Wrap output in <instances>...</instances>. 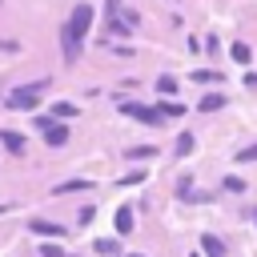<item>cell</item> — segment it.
Segmentation results:
<instances>
[{"mask_svg":"<svg viewBox=\"0 0 257 257\" xmlns=\"http://www.w3.org/2000/svg\"><path fill=\"white\" fill-rule=\"evenodd\" d=\"M88 28H92V4H76V8H72V16H68V20H64V28H60L64 60H76V56H80V40L88 36Z\"/></svg>","mask_w":257,"mask_h":257,"instance_id":"6da1fadb","label":"cell"},{"mask_svg":"<svg viewBox=\"0 0 257 257\" xmlns=\"http://www.w3.org/2000/svg\"><path fill=\"white\" fill-rule=\"evenodd\" d=\"M48 88V80H36V84H24V88H16V92H8V104L4 108H16V112H24V108H32L36 100H40V92Z\"/></svg>","mask_w":257,"mask_h":257,"instance_id":"7a4b0ae2","label":"cell"},{"mask_svg":"<svg viewBox=\"0 0 257 257\" xmlns=\"http://www.w3.org/2000/svg\"><path fill=\"white\" fill-rule=\"evenodd\" d=\"M116 108H120L124 116H133V120H141V124H161V120H165V116H161L157 108H149V104H137V100H120Z\"/></svg>","mask_w":257,"mask_h":257,"instance_id":"3957f363","label":"cell"},{"mask_svg":"<svg viewBox=\"0 0 257 257\" xmlns=\"http://www.w3.org/2000/svg\"><path fill=\"white\" fill-rule=\"evenodd\" d=\"M28 233H40V237H48V241H56V237H64V225H56V221H28Z\"/></svg>","mask_w":257,"mask_h":257,"instance_id":"277c9868","label":"cell"},{"mask_svg":"<svg viewBox=\"0 0 257 257\" xmlns=\"http://www.w3.org/2000/svg\"><path fill=\"white\" fill-rule=\"evenodd\" d=\"M88 189H92V181H60L52 193H56V197H64V193H88Z\"/></svg>","mask_w":257,"mask_h":257,"instance_id":"5b68a950","label":"cell"},{"mask_svg":"<svg viewBox=\"0 0 257 257\" xmlns=\"http://www.w3.org/2000/svg\"><path fill=\"white\" fill-rule=\"evenodd\" d=\"M44 141L56 149V145H64V141H68V128H60V124H44Z\"/></svg>","mask_w":257,"mask_h":257,"instance_id":"8992f818","label":"cell"},{"mask_svg":"<svg viewBox=\"0 0 257 257\" xmlns=\"http://www.w3.org/2000/svg\"><path fill=\"white\" fill-rule=\"evenodd\" d=\"M201 249H205V257H225V245H221L213 233H205V237H201Z\"/></svg>","mask_w":257,"mask_h":257,"instance_id":"52a82bcc","label":"cell"},{"mask_svg":"<svg viewBox=\"0 0 257 257\" xmlns=\"http://www.w3.org/2000/svg\"><path fill=\"white\" fill-rule=\"evenodd\" d=\"M197 108H201V112H217V108H225V96H221V92H209V96H201Z\"/></svg>","mask_w":257,"mask_h":257,"instance_id":"ba28073f","label":"cell"},{"mask_svg":"<svg viewBox=\"0 0 257 257\" xmlns=\"http://www.w3.org/2000/svg\"><path fill=\"white\" fill-rule=\"evenodd\" d=\"M116 233H120V237L133 233V209H116Z\"/></svg>","mask_w":257,"mask_h":257,"instance_id":"9c48e42d","label":"cell"},{"mask_svg":"<svg viewBox=\"0 0 257 257\" xmlns=\"http://www.w3.org/2000/svg\"><path fill=\"white\" fill-rule=\"evenodd\" d=\"M0 141H4V149H12V153H20V149H24V137H20V133H12V128H4V133H0Z\"/></svg>","mask_w":257,"mask_h":257,"instance_id":"30bf717a","label":"cell"},{"mask_svg":"<svg viewBox=\"0 0 257 257\" xmlns=\"http://www.w3.org/2000/svg\"><path fill=\"white\" fill-rule=\"evenodd\" d=\"M173 153H177V157H189V153H193V133H181L177 145H173Z\"/></svg>","mask_w":257,"mask_h":257,"instance_id":"8fae6325","label":"cell"},{"mask_svg":"<svg viewBox=\"0 0 257 257\" xmlns=\"http://www.w3.org/2000/svg\"><path fill=\"white\" fill-rule=\"evenodd\" d=\"M157 112H161V116H181V112H185V104H177V100L169 96L165 104H157Z\"/></svg>","mask_w":257,"mask_h":257,"instance_id":"7c38bea8","label":"cell"},{"mask_svg":"<svg viewBox=\"0 0 257 257\" xmlns=\"http://www.w3.org/2000/svg\"><path fill=\"white\" fill-rule=\"evenodd\" d=\"M116 249H120V245H116L112 237H100V241H96V253H100V257H112Z\"/></svg>","mask_w":257,"mask_h":257,"instance_id":"4fadbf2b","label":"cell"},{"mask_svg":"<svg viewBox=\"0 0 257 257\" xmlns=\"http://www.w3.org/2000/svg\"><path fill=\"white\" fill-rule=\"evenodd\" d=\"M229 52H233V60H237V64H249V56H253V52H249V44H233Z\"/></svg>","mask_w":257,"mask_h":257,"instance_id":"5bb4252c","label":"cell"},{"mask_svg":"<svg viewBox=\"0 0 257 257\" xmlns=\"http://www.w3.org/2000/svg\"><path fill=\"white\" fill-rule=\"evenodd\" d=\"M225 72H213V68H201V72H193V80H201V84H209V80H221Z\"/></svg>","mask_w":257,"mask_h":257,"instance_id":"9a60e30c","label":"cell"},{"mask_svg":"<svg viewBox=\"0 0 257 257\" xmlns=\"http://www.w3.org/2000/svg\"><path fill=\"white\" fill-rule=\"evenodd\" d=\"M157 92L173 96V92H177V80H173V76H161V80H157Z\"/></svg>","mask_w":257,"mask_h":257,"instance_id":"2e32d148","label":"cell"},{"mask_svg":"<svg viewBox=\"0 0 257 257\" xmlns=\"http://www.w3.org/2000/svg\"><path fill=\"white\" fill-rule=\"evenodd\" d=\"M40 257H68V253H64L60 245H52V241H48V245H40Z\"/></svg>","mask_w":257,"mask_h":257,"instance_id":"e0dca14e","label":"cell"},{"mask_svg":"<svg viewBox=\"0 0 257 257\" xmlns=\"http://www.w3.org/2000/svg\"><path fill=\"white\" fill-rule=\"evenodd\" d=\"M249 161H257V145H249V149L237 153V165H249Z\"/></svg>","mask_w":257,"mask_h":257,"instance_id":"ac0fdd59","label":"cell"},{"mask_svg":"<svg viewBox=\"0 0 257 257\" xmlns=\"http://www.w3.org/2000/svg\"><path fill=\"white\" fill-rule=\"evenodd\" d=\"M153 153H157L153 145H133V149H128V157H153Z\"/></svg>","mask_w":257,"mask_h":257,"instance_id":"d6986e66","label":"cell"},{"mask_svg":"<svg viewBox=\"0 0 257 257\" xmlns=\"http://www.w3.org/2000/svg\"><path fill=\"white\" fill-rule=\"evenodd\" d=\"M141 181H145V169H137V173H124V177H120V185H141Z\"/></svg>","mask_w":257,"mask_h":257,"instance_id":"ffe728a7","label":"cell"},{"mask_svg":"<svg viewBox=\"0 0 257 257\" xmlns=\"http://www.w3.org/2000/svg\"><path fill=\"white\" fill-rule=\"evenodd\" d=\"M56 116H76V104H52Z\"/></svg>","mask_w":257,"mask_h":257,"instance_id":"44dd1931","label":"cell"},{"mask_svg":"<svg viewBox=\"0 0 257 257\" xmlns=\"http://www.w3.org/2000/svg\"><path fill=\"white\" fill-rule=\"evenodd\" d=\"M225 189H229V193H241L245 181H241V177H225Z\"/></svg>","mask_w":257,"mask_h":257,"instance_id":"7402d4cb","label":"cell"},{"mask_svg":"<svg viewBox=\"0 0 257 257\" xmlns=\"http://www.w3.org/2000/svg\"><path fill=\"white\" fill-rule=\"evenodd\" d=\"M245 84H249V88H257V72H249V76H245Z\"/></svg>","mask_w":257,"mask_h":257,"instance_id":"603a6c76","label":"cell"},{"mask_svg":"<svg viewBox=\"0 0 257 257\" xmlns=\"http://www.w3.org/2000/svg\"><path fill=\"white\" fill-rule=\"evenodd\" d=\"M8 209H12V205H4V201H0V213H8Z\"/></svg>","mask_w":257,"mask_h":257,"instance_id":"cb8c5ba5","label":"cell"},{"mask_svg":"<svg viewBox=\"0 0 257 257\" xmlns=\"http://www.w3.org/2000/svg\"><path fill=\"white\" fill-rule=\"evenodd\" d=\"M128 257H145V253H128Z\"/></svg>","mask_w":257,"mask_h":257,"instance_id":"d4e9b609","label":"cell"},{"mask_svg":"<svg viewBox=\"0 0 257 257\" xmlns=\"http://www.w3.org/2000/svg\"><path fill=\"white\" fill-rule=\"evenodd\" d=\"M193 257H197V253H193Z\"/></svg>","mask_w":257,"mask_h":257,"instance_id":"484cf974","label":"cell"}]
</instances>
